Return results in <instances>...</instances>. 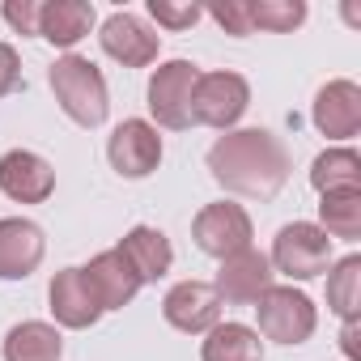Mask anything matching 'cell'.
Here are the masks:
<instances>
[{"mask_svg":"<svg viewBox=\"0 0 361 361\" xmlns=\"http://www.w3.org/2000/svg\"><path fill=\"white\" fill-rule=\"evenodd\" d=\"M289 149L268 128H234L209 149V174L226 192L247 200H272L289 183Z\"/></svg>","mask_w":361,"mask_h":361,"instance_id":"cell-1","label":"cell"},{"mask_svg":"<svg viewBox=\"0 0 361 361\" xmlns=\"http://www.w3.org/2000/svg\"><path fill=\"white\" fill-rule=\"evenodd\" d=\"M51 81V94L60 102V111L81 123V128H102L106 123V111H111V90H106V77L94 60L85 56H60L47 73Z\"/></svg>","mask_w":361,"mask_h":361,"instance_id":"cell-2","label":"cell"},{"mask_svg":"<svg viewBox=\"0 0 361 361\" xmlns=\"http://www.w3.org/2000/svg\"><path fill=\"white\" fill-rule=\"evenodd\" d=\"M255 314H259V336L264 340H276V344H306L319 327V310L314 302L293 289V285H272L259 302H255Z\"/></svg>","mask_w":361,"mask_h":361,"instance_id":"cell-3","label":"cell"},{"mask_svg":"<svg viewBox=\"0 0 361 361\" xmlns=\"http://www.w3.org/2000/svg\"><path fill=\"white\" fill-rule=\"evenodd\" d=\"M268 264H272V272H281L289 281H314V276H323L331 268V238L314 221L281 226Z\"/></svg>","mask_w":361,"mask_h":361,"instance_id":"cell-4","label":"cell"},{"mask_svg":"<svg viewBox=\"0 0 361 361\" xmlns=\"http://www.w3.org/2000/svg\"><path fill=\"white\" fill-rule=\"evenodd\" d=\"M200 68L192 60H166L149 77V115L166 132L192 128V94H196Z\"/></svg>","mask_w":361,"mask_h":361,"instance_id":"cell-5","label":"cell"},{"mask_svg":"<svg viewBox=\"0 0 361 361\" xmlns=\"http://www.w3.org/2000/svg\"><path fill=\"white\" fill-rule=\"evenodd\" d=\"M251 106V85L247 77L217 68V73H200L196 94H192V123L217 128V132H234V123L247 115Z\"/></svg>","mask_w":361,"mask_h":361,"instance_id":"cell-6","label":"cell"},{"mask_svg":"<svg viewBox=\"0 0 361 361\" xmlns=\"http://www.w3.org/2000/svg\"><path fill=\"white\" fill-rule=\"evenodd\" d=\"M192 238H196V247H200L204 255L226 259V255L251 247L255 226H251V217H247L243 204L217 200V204H204V209L196 213V221H192Z\"/></svg>","mask_w":361,"mask_h":361,"instance_id":"cell-7","label":"cell"},{"mask_svg":"<svg viewBox=\"0 0 361 361\" xmlns=\"http://www.w3.org/2000/svg\"><path fill=\"white\" fill-rule=\"evenodd\" d=\"M272 276H276V272H272L268 255L255 251V247H243V251H234V255L221 259L213 289H217V302H221V306H255V302L276 285Z\"/></svg>","mask_w":361,"mask_h":361,"instance_id":"cell-8","label":"cell"},{"mask_svg":"<svg viewBox=\"0 0 361 361\" xmlns=\"http://www.w3.org/2000/svg\"><path fill=\"white\" fill-rule=\"evenodd\" d=\"M106 161L119 178H149L161 161V136L149 119H123L106 140Z\"/></svg>","mask_w":361,"mask_h":361,"instance_id":"cell-9","label":"cell"},{"mask_svg":"<svg viewBox=\"0 0 361 361\" xmlns=\"http://www.w3.org/2000/svg\"><path fill=\"white\" fill-rule=\"evenodd\" d=\"M161 319L174 331H188V336H204L221 323V302L217 289L209 281H178L166 298H161Z\"/></svg>","mask_w":361,"mask_h":361,"instance_id":"cell-10","label":"cell"},{"mask_svg":"<svg viewBox=\"0 0 361 361\" xmlns=\"http://www.w3.org/2000/svg\"><path fill=\"white\" fill-rule=\"evenodd\" d=\"M0 192L18 204H43L56 192V170L30 149H9L0 157Z\"/></svg>","mask_w":361,"mask_h":361,"instance_id":"cell-11","label":"cell"},{"mask_svg":"<svg viewBox=\"0 0 361 361\" xmlns=\"http://www.w3.org/2000/svg\"><path fill=\"white\" fill-rule=\"evenodd\" d=\"M98 43H102V51H106L115 64H123V68H149V64L157 60V51H161V39H157L140 18H132V13H111V18L102 22Z\"/></svg>","mask_w":361,"mask_h":361,"instance_id":"cell-12","label":"cell"},{"mask_svg":"<svg viewBox=\"0 0 361 361\" xmlns=\"http://www.w3.org/2000/svg\"><path fill=\"white\" fill-rule=\"evenodd\" d=\"M314 128L327 140H353L361 132V85L357 81H327L314 94V111H310Z\"/></svg>","mask_w":361,"mask_h":361,"instance_id":"cell-13","label":"cell"},{"mask_svg":"<svg viewBox=\"0 0 361 361\" xmlns=\"http://www.w3.org/2000/svg\"><path fill=\"white\" fill-rule=\"evenodd\" d=\"M47 302H51L56 323L68 327V331H85V327H94L102 319V306H98V298H94V289H90V281H85L81 268L56 272L51 289H47Z\"/></svg>","mask_w":361,"mask_h":361,"instance_id":"cell-14","label":"cell"},{"mask_svg":"<svg viewBox=\"0 0 361 361\" xmlns=\"http://www.w3.org/2000/svg\"><path fill=\"white\" fill-rule=\"evenodd\" d=\"M47 238L26 217H0V281H26L43 264Z\"/></svg>","mask_w":361,"mask_h":361,"instance_id":"cell-15","label":"cell"},{"mask_svg":"<svg viewBox=\"0 0 361 361\" xmlns=\"http://www.w3.org/2000/svg\"><path fill=\"white\" fill-rule=\"evenodd\" d=\"M81 272H85V281H90V289H94V298H98L102 310H123V306L140 293V276H136L132 264L119 255V247L98 251Z\"/></svg>","mask_w":361,"mask_h":361,"instance_id":"cell-16","label":"cell"},{"mask_svg":"<svg viewBox=\"0 0 361 361\" xmlns=\"http://www.w3.org/2000/svg\"><path fill=\"white\" fill-rule=\"evenodd\" d=\"M119 255L132 264V272L140 276V285H157L170 272V264H174L170 238L161 230H153V226H132L123 234V243H119Z\"/></svg>","mask_w":361,"mask_h":361,"instance_id":"cell-17","label":"cell"},{"mask_svg":"<svg viewBox=\"0 0 361 361\" xmlns=\"http://www.w3.org/2000/svg\"><path fill=\"white\" fill-rule=\"evenodd\" d=\"M94 30V5L90 0H43L39 9V39L51 47H77Z\"/></svg>","mask_w":361,"mask_h":361,"instance_id":"cell-18","label":"cell"},{"mask_svg":"<svg viewBox=\"0 0 361 361\" xmlns=\"http://www.w3.org/2000/svg\"><path fill=\"white\" fill-rule=\"evenodd\" d=\"M0 353H5V361H60L64 336H60V327H51L43 319H26V323L9 327Z\"/></svg>","mask_w":361,"mask_h":361,"instance_id":"cell-19","label":"cell"},{"mask_svg":"<svg viewBox=\"0 0 361 361\" xmlns=\"http://www.w3.org/2000/svg\"><path fill=\"white\" fill-rule=\"evenodd\" d=\"M310 188L319 196H336V192H361V157L344 145L323 149L310 161Z\"/></svg>","mask_w":361,"mask_h":361,"instance_id":"cell-20","label":"cell"},{"mask_svg":"<svg viewBox=\"0 0 361 361\" xmlns=\"http://www.w3.org/2000/svg\"><path fill=\"white\" fill-rule=\"evenodd\" d=\"M200 361H264V340L247 323H217L204 331Z\"/></svg>","mask_w":361,"mask_h":361,"instance_id":"cell-21","label":"cell"},{"mask_svg":"<svg viewBox=\"0 0 361 361\" xmlns=\"http://www.w3.org/2000/svg\"><path fill=\"white\" fill-rule=\"evenodd\" d=\"M327 310L353 323L361 314V255L331 259L327 268Z\"/></svg>","mask_w":361,"mask_h":361,"instance_id":"cell-22","label":"cell"},{"mask_svg":"<svg viewBox=\"0 0 361 361\" xmlns=\"http://www.w3.org/2000/svg\"><path fill=\"white\" fill-rule=\"evenodd\" d=\"M319 230H323L327 238L357 243V238H361V192L319 196Z\"/></svg>","mask_w":361,"mask_h":361,"instance_id":"cell-23","label":"cell"},{"mask_svg":"<svg viewBox=\"0 0 361 361\" xmlns=\"http://www.w3.org/2000/svg\"><path fill=\"white\" fill-rule=\"evenodd\" d=\"M247 13H251V30L289 35L306 22V0H247Z\"/></svg>","mask_w":361,"mask_h":361,"instance_id":"cell-24","label":"cell"},{"mask_svg":"<svg viewBox=\"0 0 361 361\" xmlns=\"http://www.w3.org/2000/svg\"><path fill=\"white\" fill-rule=\"evenodd\" d=\"M149 18L166 30H192L204 18V9L196 0H149Z\"/></svg>","mask_w":361,"mask_h":361,"instance_id":"cell-25","label":"cell"},{"mask_svg":"<svg viewBox=\"0 0 361 361\" xmlns=\"http://www.w3.org/2000/svg\"><path fill=\"white\" fill-rule=\"evenodd\" d=\"M204 13H209L226 35H234V39L255 35V30H251V13H247V0H217V5H209Z\"/></svg>","mask_w":361,"mask_h":361,"instance_id":"cell-26","label":"cell"},{"mask_svg":"<svg viewBox=\"0 0 361 361\" xmlns=\"http://www.w3.org/2000/svg\"><path fill=\"white\" fill-rule=\"evenodd\" d=\"M39 9H43V0H9V5H5V22L22 39H39Z\"/></svg>","mask_w":361,"mask_h":361,"instance_id":"cell-27","label":"cell"},{"mask_svg":"<svg viewBox=\"0 0 361 361\" xmlns=\"http://www.w3.org/2000/svg\"><path fill=\"white\" fill-rule=\"evenodd\" d=\"M22 85V60L13 43H0V98H9Z\"/></svg>","mask_w":361,"mask_h":361,"instance_id":"cell-28","label":"cell"},{"mask_svg":"<svg viewBox=\"0 0 361 361\" xmlns=\"http://www.w3.org/2000/svg\"><path fill=\"white\" fill-rule=\"evenodd\" d=\"M340 348H344L348 361H361V323H357V319L344 323V331H340Z\"/></svg>","mask_w":361,"mask_h":361,"instance_id":"cell-29","label":"cell"}]
</instances>
